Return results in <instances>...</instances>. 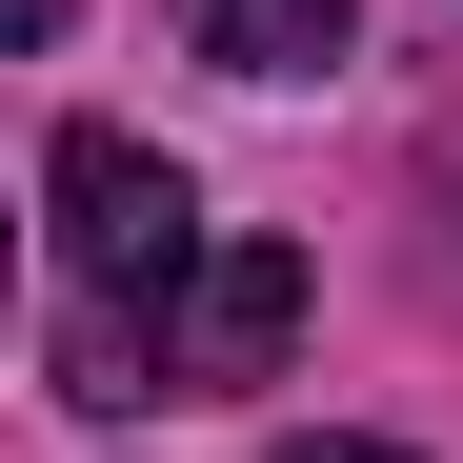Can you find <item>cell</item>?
I'll return each mask as SVG.
<instances>
[{
	"mask_svg": "<svg viewBox=\"0 0 463 463\" xmlns=\"http://www.w3.org/2000/svg\"><path fill=\"white\" fill-rule=\"evenodd\" d=\"M41 202H61V282H81V302H182L202 242H222L202 182L162 162V141H121V121H61L41 141Z\"/></svg>",
	"mask_w": 463,
	"mask_h": 463,
	"instance_id": "6da1fadb",
	"label": "cell"
},
{
	"mask_svg": "<svg viewBox=\"0 0 463 463\" xmlns=\"http://www.w3.org/2000/svg\"><path fill=\"white\" fill-rule=\"evenodd\" d=\"M141 323H162V403L282 383V343H302V242H202V282L141 302Z\"/></svg>",
	"mask_w": 463,
	"mask_h": 463,
	"instance_id": "7a4b0ae2",
	"label": "cell"
},
{
	"mask_svg": "<svg viewBox=\"0 0 463 463\" xmlns=\"http://www.w3.org/2000/svg\"><path fill=\"white\" fill-rule=\"evenodd\" d=\"M363 0H182V41L222 61V81H302V61H343Z\"/></svg>",
	"mask_w": 463,
	"mask_h": 463,
	"instance_id": "3957f363",
	"label": "cell"
},
{
	"mask_svg": "<svg viewBox=\"0 0 463 463\" xmlns=\"http://www.w3.org/2000/svg\"><path fill=\"white\" fill-rule=\"evenodd\" d=\"M282 463H423V443H363V423H302Z\"/></svg>",
	"mask_w": 463,
	"mask_h": 463,
	"instance_id": "277c9868",
	"label": "cell"
}]
</instances>
